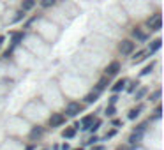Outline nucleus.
Wrapping results in <instances>:
<instances>
[{"mask_svg": "<svg viewBox=\"0 0 164 150\" xmlns=\"http://www.w3.org/2000/svg\"><path fill=\"white\" fill-rule=\"evenodd\" d=\"M143 131H145V124L143 125H139L138 131H134L133 134H131V138H129V143L131 145H138V143H141V138H143Z\"/></svg>", "mask_w": 164, "mask_h": 150, "instance_id": "1", "label": "nucleus"}, {"mask_svg": "<svg viewBox=\"0 0 164 150\" xmlns=\"http://www.w3.org/2000/svg\"><path fill=\"white\" fill-rule=\"evenodd\" d=\"M148 27H150L152 30H159L161 27H162V18H161V12L154 14V16L148 20Z\"/></svg>", "mask_w": 164, "mask_h": 150, "instance_id": "2", "label": "nucleus"}, {"mask_svg": "<svg viewBox=\"0 0 164 150\" xmlns=\"http://www.w3.org/2000/svg\"><path fill=\"white\" fill-rule=\"evenodd\" d=\"M118 50H120L122 55H129V53H133L134 51V42L133 41H122L120 46H118Z\"/></svg>", "mask_w": 164, "mask_h": 150, "instance_id": "3", "label": "nucleus"}, {"mask_svg": "<svg viewBox=\"0 0 164 150\" xmlns=\"http://www.w3.org/2000/svg\"><path fill=\"white\" fill-rule=\"evenodd\" d=\"M64 122H65V117H64L62 113H53L51 118H50V125H51V127H58Z\"/></svg>", "mask_w": 164, "mask_h": 150, "instance_id": "4", "label": "nucleus"}, {"mask_svg": "<svg viewBox=\"0 0 164 150\" xmlns=\"http://www.w3.org/2000/svg\"><path fill=\"white\" fill-rule=\"evenodd\" d=\"M80 111H81V106H80L78 102H69L67 108H65V113H67L69 117H76Z\"/></svg>", "mask_w": 164, "mask_h": 150, "instance_id": "5", "label": "nucleus"}, {"mask_svg": "<svg viewBox=\"0 0 164 150\" xmlns=\"http://www.w3.org/2000/svg\"><path fill=\"white\" fill-rule=\"evenodd\" d=\"M118 69H120V64H118V62H111V64L106 67V76H115V74L118 72Z\"/></svg>", "mask_w": 164, "mask_h": 150, "instance_id": "6", "label": "nucleus"}, {"mask_svg": "<svg viewBox=\"0 0 164 150\" xmlns=\"http://www.w3.org/2000/svg\"><path fill=\"white\" fill-rule=\"evenodd\" d=\"M106 85H110V76H104V78H101L99 80V83H97V92H101V90L106 88Z\"/></svg>", "mask_w": 164, "mask_h": 150, "instance_id": "7", "label": "nucleus"}, {"mask_svg": "<svg viewBox=\"0 0 164 150\" xmlns=\"http://www.w3.org/2000/svg\"><path fill=\"white\" fill-rule=\"evenodd\" d=\"M133 35H134V37H136L138 41H141V42H143V41H146V34H145V32H141L139 28H134V30H133Z\"/></svg>", "mask_w": 164, "mask_h": 150, "instance_id": "8", "label": "nucleus"}, {"mask_svg": "<svg viewBox=\"0 0 164 150\" xmlns=\"http://www.w3.org/2000/svg\"><path fill=\"white\" fill-rule=\"evenodd\" d=\"M99 94H101V92H97V90H95V92H90V94H88V95L85 97V101H87L88 104H92V102H95V101H97Z\"/></svg>", "mask_w": 164, "mask_h": 150, "instance_id": "9", "label": "nucleus"}, {"mask_svg": "<svg viewBox=\"0 0 164 150\" xmlns=\"http://www.w3.org/2000/svg\"><path fill=\"white\" fill-rule=\"evenodd\" d=\"M161 44H162V41L161 39H155L152 44H150V50H148V53H155V51L161 48Z\"/></svg>", "mask_w": 164, "mask_h": 150, "instance_id": "10", "label": "nucleus"}, {"mask_svg": "<svg viewBox=\"0 0 164 150\" xmlns=\"http://www.w3.org/2000/svg\"><path fill=\"white\" fill-rule=\"evenodd\" d=\"M42 136V127H34L30 132V138L32 140H35V138H41Z\"/></svg>", "mask_w": 164, "mask_h": 150, "instance_id": "11", "label": "nucleus"}, {"mask_svg": "<svg viewBox=\"0 0 164 150\" xmlns=\"http://www.w3.org/2000/svg\"><path fill=\"white\" fill-rule=\"evenodd\" d=\"M34 5H35V2H34V0H23V4H21L23 11H28V9H32Z\"/></svg>", "mask_w": 164, "mask_h": 150, "instance_id": "12", "label": "nucleus"}, {"mask_svg": "<svg viewBox=\"0 0 164 150\" xmlns=\"http://www.w3.org/2000/svg\"><path fill=\"white\" fill-rule=\"evenodd\" d=\"M123 85H125V80H118L113 85V92H120V90L123 88Z\"/></svg>", "mask_w": 164, "mask_h": 150, "instance_id": "13", "label": "nucleus"}, {"mask_svg": "<svg viewBox=\"0 0 164 150\" xmlns=\"http://www.w3.org/2000/svg\"><path fill=\"white\" fill-rule=\"evenodd\" d=\"M92 122H93V117H85L83 118V129H88L92 125Z\"/></svg>", "mask_w": 164, "mask_h": 150, "instance_id": "14", "label": "nucleus"}, {"mask_svg": "<svg viewBox=\"0 0 164 150\" xmlns=\"http://www.w3.org/2000/svg\"><path fill=\"white\" fill-rule=\"evenodd\" d=\"M76 134V129H72V127H69V129L64 131V138H72Z\"/></svg>", "mask_w": 164, "mask_h": 150, "instance_id": "15", "label": "nucleus"}, {"mask_svg": "<svg viewBox=\"0 0 164 150\" xmlns=\"http://www.w3.org/2000/svg\"><path fill=\"white\" fill-rule=\"evenodd\" d=\"M139 111H141V108H134V110H131V111H129V118L134 120L138 115H139Z\"/></svg>", "mask_w": 164, "mask_h": 150, "instance_id": "16", "label": "nucleus"}, {"mask_svg": "<svg viewBox=\"0 0 164 150\" xmlns=\"http://www.w3.org/2000/svg\"><path fill=\"white\" fill-rule=\"evenodd\" d=\"M152 69H154V64H150V65H146L143 71H141V76H146V74H150L152 72Z\"/></svg>", "mask_w": 164, "mask_h": 150, "instance_id": "17", "label": "nucleus"}, {"mask_svg": "<svg viewBox=\"0 0 164 150\" xmlns=\"http://www.w3.org/2000/svg\"><path fill=\"white\" fill-rule=\"evenodd\" d=\"M146 53H148V51H139V53L134 57V62H141V60L145 58V55H146Z\"/></svg>", "mask_w": 164, "mask_h": 150, "instance_id": "18", "label": "nucleus"}, {"mask_svg": "<svg viewBox=\"0 0 164 150\" xmlns=\"http://www.w3.org/2000/svg\"><path fill=\"white\" fill-rule=\"evenodd\" d=\"M106 113H108V117H113V115H115V106L110 104V106H108V110H106Z\"/></svg>", "mask_w": 164, "mask_h": 150, "instance_id": "19", "label": "nucleus"}, {"mask_svg": "<svg viewBox=\"0 0 164 150\" xmlns=\"http://www.w3.org/2000/svg\"><path fill=\"white\" fill-rule=\"evenodd\" d=\"M99 125H101V120H95V124H92V125H90L88 129H92V131H97V129H99Z\"/></svg>", "mask_w": 164, "mask_h": 150, "instance_id": "20", "label": "nucleus"}, {"mask_svg": "<svg viewBox=\"0 0 164 150\" xmlns=\"http://www.w3.org/2000/svg\"><path fill=\"white\" fill-rule=\"evenodd\" d=\"M53 4H55V0H42V5H44V7H50Z\"/></svg>", "mask_w": 164, "mask_h": 150, "instance_id": "21", "label": "nucleus"}, {"mask_svg": "<svg viewBox=\"0 0 164 150\" xmlns=\"http://www.w3.org/2000/svg\"><path fill=\"white\" fill-rule=\"evenodd\" d=\"M161 97V90H157V92H154V95H152V101H157Z\"/></svg>", "mask_w": 164, "mask_h": 150, "instance_id": "22", "label": "nucleus"}, {"mask_svg": "<svg viewBox=\"0 0 164 150\" xmlns=\"http://www.w3.org/2000/svg\"><path fill=\"white\" fill-rule=\"evenodd\" d=\"M145 92H146V88H141L139 92H138V94H136V97H138V99H139V97H143V95H145Z\"/></svg>", "mask_w": 164, "mask_h": 150, "instance_id": "23", "label": "nucleus"}, {"mask_svg": "<svg viewBox=\"0 0 164 150\" xmlns=\"http://www.w3.org/2000/svg\"><path fill=\"white\" fill-rule=\"evenodd\" d=\"M161 106H157V110H155V118H161Z\"/></svg>", "mask_w": 164, "mask_h": 150, "instance_id": "24", "label": "nucleus"}, {"mask_svg": "<svg viewBox=\"0 0 164 150\" xmlns=\"http://www.w3.org/2000/svg\"><path fill=\"white\" fill-rule=\"evenodd\" d=\"M134 87H138V83H136V81H133V83H131V87H129L127 90H129V92H133V90H134Z\"/></svg>", "mask_w": 164, "mask_h": 150, "instance_id": "25", "label": "nucleus"}, {"mask_svg": "<svg viewBox=\"0 0 164 150\" xmlns=\"http://www.w3.org/2000/svg\"><path fill=\"white\" fill-rule=\"evenodd\" d=\"M95 141H97V138H95V136H93V138H90V140H88V145H93V143H95Z\"/></svg>", "mask_w": 164, "mask_h": 150, "instance_id": "26", "label": "nucleus"}, {"mask_svg": "<svg viewBox=\"0 0 164 150\" xmlns=\"http://www.w3.org/2000/svg\"><path fill=\"white\" fill-rule=\"evenodd\" d=\"M111 136H115V131H110V132L106 134V138H111Z\"/></svg>", "mask_w": 164, "mask_h": 150, "instance_id": "27", "label": "nucleus"}, {"mask_svg": "<svg viewBox=\"0 0 164 150\" xmlns=\"http://www.w3.org/2000/svg\"><path fill=\"white\" fill-rule=\"evenodd\" d=\"M93 150H104V148H103V147H95Z\"/></svg>", "mask_w": 164, "mask_h": 150, "instance_id": "28", "label": "nucleus"}, {"mask_svg": "<svg viewBox=\"0 0 164 150\" xmlns=\"http://www.w3.org/2000/svg\"><path fill=\"white\" fill-rule=\"evenodd\" d=\"M2 41H4V37H0V42H2Z\"/></svg>", "mask_w": 164, "mask_h": 150, "instance_id": "29", "label": "nucleus"}, {"mask_svg": "<svg viewBox=\"0 0 164 150\" xmlns=\"http://www.w3.org/2000/svg\"><path fill=\"white\" fill-rule=\"evenodd\" d=\"M27 150H32V147H28V148H27Z\"/></svg>", "mask_w": 164, "mask_h": 150, "instance_id": "30", "label": "nucleus"}, {"mask_svg": "<svg viewBox=\"0 0 164 150\" xmlns=\"http://www.w3.org/2000/svg\"><path fill=\"white\" fill-rule=\"evenodd\" d=\"M74 150H81V148H74Z\"/></svg>", "mask_w": 164, "mask_h": 150, "instance_id": "31", "label": "nucleus"}]
</instances>
